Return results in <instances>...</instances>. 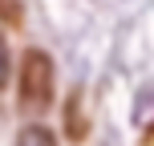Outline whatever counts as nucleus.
Wrapping results in <instances>:
<instances>
[{
	"mask_svg": "<svg viewBox=\"0 0 154 146\" xmlns=\"http://www.w3.org/2000/svg\"><path fill=\"white\" fill-rule=\"evenodd\" d=\"M20 106L41 114L53 106V61L41 49L24 53V69H20Z\"/></svg>",
	"mask_w": 154,
	"mask_h": 146,
	"instance_id": "f257e3e1",
	"label": "nucleus"
},
{
	"mask_svg": "<svg viewBox=\"0 0 154 146\" xmlns=\"http://www.w3.org/2000/svg\"><path fill=\"white\" fill-rule=\"evenodd\" d=\"M16 146H57V138H53V130H45V126H24Z\"/></svg>",
	"mask_w": 154,
	"mask_h": 146,
	"instance_id": "f03ea898",
	"label": "nucleus"
},
{
	"mask_svg": "<svg viewBox=\"0 0 154 146\" xmlns=\"http://www.w3.org/2000/svg\"><path fill=\"white\" fill-rule=\"evenodd\" d=\"M8 73H12V57H8V45H4V37H0V89H4Z\"/></svg>",
	"mask_w": 154,
	"mask_h": 146,
	"instance_id": "7ed1b4c3",
	"label": "nucleus"
}]
</instances>
